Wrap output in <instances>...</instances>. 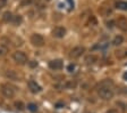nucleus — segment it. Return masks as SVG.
<instances>
[{"label": "nucleus", "mask_w": 127, "mask_h": 113, "mask_svg": "<svg viewBox=\"0 0 127 113\" xmlns=\"http://www.w3.org/2000/svg\"><path fill=\"white\" fill-rule=\"evenodd\" d=\"M33 2V0H23L21 2V7H25V6H29Z\"/></svg>", "instance_id": "obj_21"}, {"label": "nucleus", "mask_w": 127, "mask_h": 113, "mask_svg": "<svg viewBox=\"0 0 127 113\" xmlns=\"http://www.w3.org/2000/svg\"><path fill=\"white\" fill-rule=\"evenodd\" d=\"M123 78H124V80L127 81V72H125L124 74H123Z\"/></svg>", "instance_id": "obj_27"}, {"label": "nucleus", "mask_w": 127, "mask_h": 113, "mask_svg": "<svg viewBox=\"0 0 127 113\" xmlns=\"http://www.w3.org/2000/svg\"><path fill=\"white\" fill-rule=\"evenodd\" d=\"M27 86H29V89L33 94H37V93H40L42 90V88L40 87V85L36 84V81H34V80H29Z\"/></svg>", "instance_id": "obj_9"}, {"label": "nucleus", "mask_w": 127, "mask_h": 113, "mask_svg": "<svg viewBox=\"0 0 127 113\" xmlns=\"http://www.w3.org/2000/svg\"><path fill=\"white\" fill-rule=\"evenodd\" d=\"M5 75H6V78L9 79V80H17V79H18L17 73H16L15 71H13V70H7L5 72Z\"/></svg>", "instance_id": "obj_12"}, {"label": "nucleus", "mask_w": 127, "mask_h": 113, "mask_svg": "<svg viewBox=\"0 0 127 113\" xmlns=\"http://www.w3.org/2000/svg\"><path fill=\"white\" fill-rule=\"evenodd\" d=\"M106 113H119L118 110H116V109H110V110H108Z\"/></svg>", "instance_id": "obj_26"}, {"label": "nucleus", "mask_w": 127, "mask_h": 113, "mask_svg": "<svg viewBox=\"0 0 127 113\" xmlns=\"http://www.w3.org/2000/svg\"><path fill=\"white\" fill-rule=\"evenodd\" d=\"M85 53V48L83 46H76L70 50L69 53V57L70 58H78Z\"/></svg>", "instance_id": "obj_4"}, {"label": "nucleus", "mask_w": 127, "mask_h": 113, "mask_svg": "<svg viewBox=\"0 0 127 113\" xmlns=\"http://www.w3.org/2000/svg\"><path fill=\"white\" fill-rule=\"evenodd\" d=\"M27 64H29V66L32 67V69L37 66V62H36V61H30V62H27Z\"/></svg>", "instance_id": "obj_23"}, {"label": "nucleus", "mask_w": 127, "mask_h": 113, "mask_svg": "<svg viewBox=\"0 0 127 113\" xmlns=\"http://www.w3.org/2000/svg\"><path fill=\"white\" fill-rule=\"evenodd\" d=\"M124 42V38H123V35H116V37L114 38V40H112V45H114V46H120V45H122V43Z\"/></svg>", "instance_id": "obj_15"}, {"label": "nucleus", "mask_w": 127, "mask_h": 113, "mask_svg": "<svg viewBox=\"0 0 127 113\" xmlns=\"http://www.w3.org/2000/svg\"><path fill=\"white\" fill-rule=\"evenodd\" d=\"M7 50H8L7 47L1 45V46H0V56H5V55L7 54Z\"/></svg>", "instance_id": "obj_20"}, {"label": "nucleus", "mask_w": 127, "mask_h": 113, "mask_svg": "<svg viewBox=\"0 0 127 113\" xmlns=\"http://www.w3.org/2000/svg\"><path fill=\"white\" fill-rule=\"evenodd\" d=\"M13 59L15 61L17 64H21V65H24L27 63V56L24 51H21V50H17L15 53H13Z\"/></svg>", "instance_id": "obj_2"}, {"label": "nucleus", "mask_w": 127, "mask_h": 113, "mask_svg": "<svg viewBox=\"0 0 127 113\" xmlns=\"http://www.w3.org/2000/svg\"><path fill=\"white\" fill-rule=\"evenodd\" d=\"M64 87H65V88H75V87H76V82H75V81H67Z\"/></svg>", "instance_id": "obj_19"}, {"label": "nucleus", "mask_w": 127, "mask_h": 113, "mask_svg": "<svg viewBox=\"0 0 127 113\" xmlns=\"http://www.w3.org/2000/svg\"><path fill=\"white\" fill-rule=\"evenodd\" d=\"M1 93H2V95L5 97H8V98H10V97H13L14 95H15V88H14L13 86H10V85H2V87H1Z\"/></svg>", "instance_id": "obj_5"}, {"label": "nucleus", "mask_w": 127, "mask_h": 113, "mask_svg": "<svg viewBox=\"0 0 127 113\" xmlns=\"http://www.w3.org/2000/svg\"><path fill=\"white\" fill-rule=\"evenodd\" d=\"M114 25H116L115 24V21H109V22H107V26L108 27H114Z\"/></svg>", "instance_id": "obj_25"}, {"label": "nucleus", "mask_w": 127, "mask_h": 113, "mask_svg": "<svg viewBox=\"0 0 127 113\" xmlns=\"http://www.w3.org/2000/svg\"><path fill=\"white\" fill-rule=\"evenodd\" d=\"M48 66H49V69H51V70L53 71H57V70H61L64 66V62L61 61V59H52V61H50L49 62V64H48Z\"/></svg>", "instance_id": "obj_8"}, {"label": "nucleus", "mask_w": 127, "mask_h": 113, "mask_svg": "<svg viewBox=\"0 0 127 113\" xmlns=\"http://www.w3.org/2000/svg\"><path fill=\"white\" fill-rule=\"evenodd\" d=\"M115 56L117 57L118 59H124L127 57V49H118V50L115 51Z\"/></svg>", "instance_id": "obj_10"}, {"label": "nucleus", "mask_w": 127, "mask_h": 113, "mask_svg": "<svg viewBox=\"0 0 127 113\" xmlns=\"http://www.w3.org/2000/svg\"><path fill=\"white\" fill-rule=\"evenodd\" d=\"M75 67H76L75 66V64H69L68 66H67V71H68L69 73H73L74 72V70H75Z\"/></svg>", "instance_id": "obj_22"}, {"label": "nucleus", "mask_w": 127, "mask_h": 113, "mask_svg": "<svg viewBox=\"0 0 127 113\" xmlns=\"http://www.w3.org/2000/svg\"><path fill=\"white\" fill-rule=\"evenodd\" d=\"M31 43L35 47H42V46H44L45 40H44V38H43V35L39 34V33H33L31 35Z\"/></svg>", "instance_id": "obj_3"}, {"label": "nucleus", "mask_w": 127, "mask_h": 113, "mask_svg": "<svg viewBox=\"0 0 127 113\" xmlns=\"http://www.w3.org/2000/svg\"><path fill=\"white\" fill-rule=\"evenodd\" d=\"M14 105H15V108L17 109V110H19V111H23L24 108H25V106H24V104L21 102V101H17V102H15V103H14Z\"/></svg>", "instance_id": "obj_18"}, {"label": "nucleus", "mask_w": 127, "mask_h": 113, "mask_svg": "<svg viewBox=\"0 0 127 113\" xmlns=\"http://www.w3.org/2000/svg\"><path fill=\"white\" fill-rule=\"evenodd\" d=\"M51 34H52V37L57 38V39H61V38H64L66 35V29L64 26H56L52 30Z\"/></svg>", "instance_id": "obj_6"}, {"label": "nucleus", "mask_w": 127, "mask_h": 113, "mask_svg": "<svg viewBox=\"0 0 127 113\" xmlns=\"http://www.w3.org/2000/svg\"><path fill=\"white\" fill-rule=\"evenodd\" d=\"M27 110L31 111V112H36L37 111V105L34 104V103H30V104H27Z\"/></svg>", "instance_id": "obj_17"}, {"label": "nucleus", "mask_w": 127, "mask_h": 113, "mask_svg": "<svg viewBox=\"0 0 127 113\" xmlns=\"http://www.w3.org/2000/svg\"><path fill=\"white\" fill-rule=\"evenodd\" d=\"M22 21H23V18H22L21 15H15V16H14V18H13V23H14L15 25L21 24Z\"/></svg>", "instance_id": "obj_16"}, {"label": "nucleus", "mask_w": 127, "mask_h": 113, "mask_svg": "<svg viewBox=\"0 0 127 113\" xmlns=\"http://www.w3.org/2000/svg\"><path fill=\"white\" fill-rule=\"evenodd\" d=\"M98 61V56H95V55H93V54H90V55H87V56H85V58H84V62H85V64H94L95 62Z\"/></svg>", "instance_id": "obj_11"}, {"label": "nucleus", "mask_w": 127, "mask_h": 113, "mask_svg": "<svg viewBox=\"0 0 127 113\" xmlns=\"http://www.w3.org/2000/svg\"><path fill=\"white\" fill-rule=\"evenodd\" d=\"M7 1L8 0H0V9L3 8V7L7 5Z\"/></svg>", "instance_id": "obj_24"}, {"label": "nucleus", "mask_w": 127, "mask_h": 113, "mask_svg": "<svg viewBox=\"0 0 127 113\" xmlns=\"http://www.w3.org/2000/svg\"><path fill=\"white\" fill-rule=\"evenodd\" d=\"M13 18H14V15L11 11L7 10L2 14V21L6 22V23H9V22H13Z\"/></svg>", "instance_id": "obj_13"}, {"label": "nucleus", "mask_w": 127, "mask_h": 113, "mask_svg": "<svg viewBox=\"0 0 127 113\" xmlns=\"http://www.w3.org/2000/svg\"><path fill=\"white\" fill-rule=\"evenodd\" d=\"M56 106H57V108H59V106H64V104H63V103H57V104H56Z\"/></svg>", "instance_id": "obj_28"}, {"label": "nucleus", "mask_w": 127, "mask_h": 113, "mask_svg": "<svg viewBox=\"0 0 127 113\" xmlns=\"http://www.w3.org/2000/svg\"><path fill=\"white\" fill-rule=\"evenodd\" d=\"M115 24H116V26L118 27L119 30H122V31H127V18L124 16H120L118 17V18L115 21Z\"/></svg>", "instance_id": "obj_7"}, {"label": "nucleus", "mask_w": 127, "mask_h": 113, "mask_svg": "<svg viewBox=\"0 0 127 113\" xmlns=\"http://www.w3.org/2000/svg\"><path fill=\"white\" fill-rule=\"evenodd\" d=\"M115 6H116V8L120 9V10H127V1H124V0H118L115 2Z\"/></svg>", "instance_id": "obj_14"}, {"label": "nucleus", "mask_w": 127, "mask_h": 113, "mask_svg": "<svg viewBox=\"0 0 127 113\" xmlns=\"http://www.w3.org/2000/svg\"><path fill=\"white\" fill-rule=\"evenodd\" d=\"M112 86H114V82L111 81V79H106V80L101 81L100 84L98 85V95L102 98V100L109 101L114 97V89H112Z\"/></svg>", "instance_id": "obj_1"}]
</instances>
